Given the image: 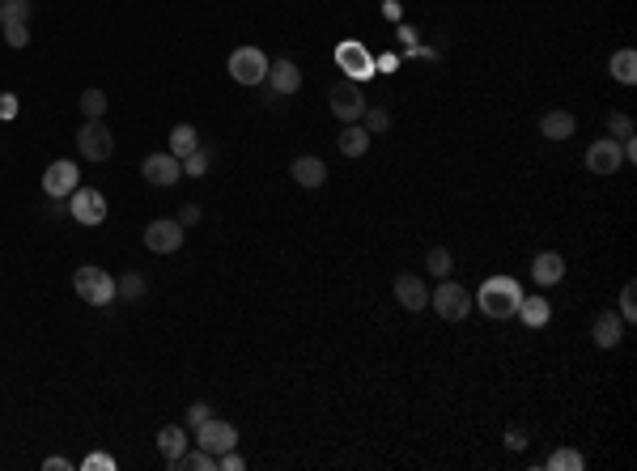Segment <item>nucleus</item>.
I'll list each match as a JSON object with an SVG mask.
<instances>
[{"label": "nucleus", "mask_w": 637, "mask_h": 471, "mask_svg": "<svg viewBox=\"0 0 637 471\" xmlns=\"http://www.w3.org/2000/svg\"><path fill=\"white\" fill-rule=\"evenodd\" d=\"M514 315H518V319H523L527 327H544V323L553 319V306L544 302V293H540V297H523Z\"/></svg>", "instance_id": "nucleus-22"}, {"label": "nucleus", "mask_w": 637, "mask_h": 471, "mask_svg": "<svg viewBox=\"0 0 637 471\" xmlns=\"http://www.w3.org/2000/svg\"><path fill=\"white\" fill-rule=\"evenodd\" d=\"M561 277H566V259H561L556 250H540V255L531 259V280H536L540 289H553V285H561Z\"/></svg>", "instance_id": "nucleus-16"}, {"label": "nucleus", "mask_w": 637, "mask_h": 471, "mask_svg": "<svg viewBox=\"0 0 637 471\" xmlns=\"http://www.w3.org/2000/svg\"><path fill=\"white\" fill-rule=\"evenodd\" d=\"M192 149H200V132H195L192 124H175V132H170V153H175V157H187Z\"/></svg>", "instance_id": "nucleus-24"}, {"label": "nucleus", "mask_w": 637, "mask_h": 471, "mask_svg": "<svg viewBox=\"0 0 637 471\" xmlns=\"http://www.w3.org/2000/svg\"><path fill=\"white\" fill-rule=\"evenodd\" d=\"M391 293H395V302H400L408 315H416V310H425V306H430V289H425V280L408 277V272H400V277H395Z\"/></svg>", "instance_id": "nucleus-14"}, {"label": "nucleus", "mask_w": 637, "mask_h": 471, "mask_svg": "<svg viewBox=\"0 0 637 471\" xmlns=\"http://www.w3.org/2000/svg\"><path fill=\"white\" fill-rule=\"evenodd\" d=\"M336 64H340V72H345L348 81H366V77H375V56H370V47L357 39H345V42H336Z\"/></svg>", "instance_id": "nucleus-5"}, {"label": "nucleus", "mask_w": 637, "mask_h": 471, "mask_svg": "<svg viewBox=\"0 0 637 471\" xmlns=\"http://www.w3.org/2000/svg\"><path fill=\"white\" fill-rule=\"evenodd\" d=\"M0 30H5V42H9V47H26V42H30L26 22H14V26H0Z\"/></svg>", "instance_id": "nucleus-34"}, {"label": "nucleus", "mask_w": 637, "mask_h": 471, "mask_svg": "<svg viewBox=\"0 0 637 471\" xmlns=\"http://www.w3.org/2000/svg\"><path fill=\"white\" fill-rule=\"evenodd\" d=\"M268 85H272V94H280V98L298 94V89H302V69L285 56L272 60V64H268Z\"/></svg>", "instance_id": "nucleus-15"}, {"label": "nucleus", "mask_w": 637, "mask_h": 471, "mask_svg": "<svg viewBox=\"0 0 637 471\" xmlns=\"http://www.w3.org/2000/svg\"><path fill=\"white\" fill-rule=\"evenodd\" d=\"M506 446H510V450H527V433L523 429H510V433H506Z\"/></svg>", "instance_id": "nucleus-40"}, {"label": "nucleus", "mask_w": 637, "mask_h": 471, "mask_svg": "<svg viewBox=\"0 0 637 471\" xmlns=\"http://www.w3.org/2000/svg\"><path fill=\"white\" fill-rule=\"evenodd\" d=\"M140 293H145V277H140V272H128V277L115 280V297H128V302H137Z\"/></svg>", "instance_id": "nucleus-30"}, {"label": "nucleus", "mask_w": 637, "mask_h": 471, "mask_svg": "<svg viewBox=\"0 0 637 471\" xmlns=\"http://www.w3.org/2000/svg\"><path fill=\"white\" fill-rule=\"evenodd\" d=\"M425 272H433L438 280L451 277V272H455V255H451L446 247H433L430 255H425Z\"/></svg>", "instance_id": "nucleus-27"}, {"label": "nucleus", "mask_w": 637, "mask_h": 471, "mask_svg": "<svg viewBox=\"0 0 637 471\" xmlns=\"http://www.w3.org/2000/svg\"><path fill=\"white\" fill-rule=\"evenodd\" d=\"M247 463H242V455L238 450H225V455H217V471H242Z\"/></svg>", "instance_id": "nucleus-35"}, {"label": "nucleus", "mask_w": 637, "mask_h": 471, "mask_svg": "<svg viewBox=\"0 0 637 471\" xmlns=\"http://www.w3.org/2000/svg\"><path fill=\"white\" fill-rule=\"evenodd\" d=\"M591 340H595L599 348H616L624 340V319L621 315H612V310L595 315V323H591Z\"/></svg>", "instance_id": "nucleus-18"}, {"label": "nucleus", "mask_w": 637, "mask_h": 471, "mask_svg": "<svg viewBox=\"0 0 637 471\" xmlns=\"http://www.w3.org/2000/svg\"><path fill=\"white\" fill-rule=\"evenodd\" d=\"M430 306L438 310V315H442L446 323H459V319H468L471 306H476V302H471V293L463 289L459 280L442 277V280H438V289L430 293Z\"/></svg>", "instance_id": "nucleus-3"}, {"label": "nucleus", "mask_w": 637, "mask_h": 471, "mask_svg": "<svg viewBox=\"0 0 637 471\" xmlns=\"http://www.w3.org/2000/svg\"><path fill=\"white\" fill-rule=\"evenodd\" d=\"M621 166H624L621 140L604 137V140H595V145L586 149V170H591V174H616Z\"/></svg>", "instance_id": "nucleus-13"}, {"label": "nucleus", "mask_w": 637, "mask_h": 471, "mask_svg": "<svg viewBox=\"0 0 637 471\" xmlns=\"http://www.w3.org/2000/svg\"><path fill=\"white\" fill-rule=\"evenodd\" d=\"M145 247H149L153 255H175V250L183 247L179 217H175V221H170V217H157V221L145 225Z\"/></svg>", "instance_id": "nucleus-11"}, {"label": "nucleus", "mask_w": 637, "mask_h": 471, "mask_svg": "<svg viewBox=\"0 0 637 471\" xmlns=\"http://www.w3.org/2000/svg\"><path fill=\"white\" fill-rule=\"evenodd\" d=\"M43 467H47V471H64V467H69V458H47V463H43Z\"/></svg>", "instance_id": "nucleus-41"}, {"label": "nucleus", "mask_w": 637, "mask_h": 471, "mask_svg": "<svg viewBox=\"0 0 637 471\" xmlns=\"http://www.w3.org/2000/svg\"><path fill=\"white\" fill-rule=\"evenodd\" d=\"M77 187H81V170L72 166L69 157H60V162H52V166L43 170V192L52 195V200H69Z\"/></svg>", "instance_id": "nucleus-10"}, {"label": "nucleus", "mask_w": 637, "mask_h": 471, "mask_svg": "<svg viewBox=\"0 0 637 471\" xmlns=\"http://www.w3.org/2000/svg\"><path fill=\"white\" fill-rule=\"evenodd\" d=\"M72 293H77L85 306H111L115 302V277L94 264H85L72 272Z\"/></svg>", "instance_id": "nucleus-2"}, {"label": "nucleus", "mask_w": 637, "mask_h": 471, "mask_svg": "<svg viewBox=\"0 0 637 471\" xmlns=\"http://www.w3.org/2000/svg\"><path fill=\"white\" fill-rule=\"evenodd\" d=\"M81 111H85V119H102V115H107V94H102V89H85Z\"/></svg>", "instance_id": "nucleus-31"}, {"label": "nucleus", "mask_w": 637, "mask_h": 471, "mask_svg": "<svg viewBox=\"0 0 637 471\" xmlns=\"http://www.w3.org/2000/svg\"><path fill=\"white\" fill-rule=\"evenodd\" d=\"M30 14H34V0H0V26L30 22Z\"/></svg>", "instance_id": "nucleus-25"}, {"label": "nucleus", "mask_w": 637, "mask_h": 471, "mask_svg": "<svg viewBox=\"0 0 637 471\" xmlns=\"http://www.w3.org/2000/svg\"><path fill=\"white\" fill-rule=\"evenodd\" d=\"M608 69H612V77H616L621 85H633V81H637V52H633V47H621V52H612Z\"/></svg>", "instance_id": "nucleus-23"}, {"label": "nucleus", "mask_w": 637, "mask_h": 471, "mask_svg": "<svg viewBox=\"0 0 637 471\" xmlns=\"http://www.w3.org/2000/svg\"><path fill=\"white\" fill-rule=\"evenodd\" d=\"M69 212L77 225H102L107 221V195L98 192V187H77L69 195Z\"/></svg>", "instance_id": "nucleus-8"}, {"label": "nucleus", "mask_w": 637, "mask_h": 471, "mask_svg": "<svg viewBox=\"0 0 637 471\" xmlns=\"http://www.w3.org/2000/svg\"><path fill=\"white\" fill-rule=\"evenodd\" d=\"M523 302V289H518V280L514 277H489L476 293V306L485 310L489 319H510L514 310Z\"/></svg>", "instance_id": "nucleus-1"}, {"label": "nucleus", "mask_w": 637, "mask_h": 471, "mask_svg": "<svg viewBox=\"0 0 637 471\" xmlns=\"http://www.w3.org/2000/svg\"><path fill=\"white\" fill-rule=\"evenodd\" d=\"M361 119H366V132H370V137H383V132H387L391 127V111H383V107H366V115H361Z\"/></svg>", "instance_id": "nucleus-29"}, {"label": "nucleus", "mask_w": 637, "mask_h": 471, "mask_svg": "<svg viewBox=\"0 0 637 471\" xmlns=\"http://www.w3.org/2000/svg\"><path fill=\"white\" fill-rule=\"evenodd\" d=\"M179 162H183V174H192V179H204L208 166H213V153L200 145V149H192L187 157H179Z\"/></svg>", "instance_id": "nucleus-28"}, {"label": "nucleus", "mask_w": 637, "mask_h": 471, "mask_svg": "<svg viewBox=\"0 0 637 471\" xmlns=\"http://www.w3.org/2000/svg\"><path fill=\"white\" fill-rule=\"evenodd\" d=\"M208 416H213V408H208V403H192V408H187V425H192V429H200Z\"/></svg>", "instance_id": "nucleus-36"}, {"label": "nucleus", "mask_w": 637, "mask_h": 471, "mask_svg": "<svg viewBox=\"0 0 637 471\" xmlns=\"http://www.w3.org/2000/svg\"><path fill=\"white\" fill-rule=\"evenodd\" d=\"M81 467H85V471H115V458H111V455H90Z\"/></svg>", "instance_id": "nucleus-37"}, {"label": "nucleus", "mask_w": 637, "mask_h": 471, "mask_svg": "<svg viewBox=\"0 0 637 471\" xmlns=\"http://www.w3.org/2000/svg\"><path fill=\"white\" fill-rule=\"evenodd\" d=\"M77 149H81L85 162H107V157L115 153L111 127L102 124V119H85L81 132H77Z\"/></svg>", "instance_id": "nucleus-6"}, {"label": "nucleus", "mask_w": 637, "mask_h": 471, "mask_svg": "<svg viewBox=\"0 0 637 471\" xmlns=\"http://www.w3.org/2000/svg\"><path fill=\"white\" fill-rule=\"evenodd\" d=\"M290 174H293V183H298V187H306V192H315V187H323V183H328V166H323V157H293Z\"/></svg>", "instance_id": "nucleus-17"}, {"label": "nucleus", "mask_w": 637, "mask_h": 471, "mask_svg": "<svg viewBox=\"0 0 637 471\" xmlns=\"http://www.w3.org/2000/svg\"><path fill=\"white\" fill-rule=\"evenodd\" d=\"M140 174H145V183H153V187H175V183L183 179V162L170 149L149 153V157L140 162Z\"/></svg>", "instance_id": "nucleus-12"}, {"label": "nucleus", "mask_w": 637, "mask_h": 471, "mask_svg": "<svg viewBox=\"0 0 637 471\" xmlns=\"http://www.w3.org/2000/svg\"><path fill=\"white\" fill-rule=\"evenodd\" d=\"M157 450H162V458H166V467H170V463L187 450V433H183L179 425H162V429H157Z\"/></svg>", "instance_id": "nucleus-20"}, {"label": "nucleus", "mask_w": 637, "mask_h": 471, "mask_svg": "<svg viewBox=\"0 0 637 471\" xmlns=\"http://www.w3.org/2000/svg\"><path fill=\"white\" fill-rule=\"evenodd\" d=\"M621 319H624V323L637 319V285H633V280H629V285L621 289Z\"/></svg>", "instance_id": "nucleus-33"}, {"label": "nucleus", "mask_w": 637, "mask_h": 471, "mask_svg": "<svg viewBox=\"0 0 637 471\" xmlns=\"http://www.w3.org/2000/svg\"><path fill=\"white\" fill-rule=\"evenodd\" d=\"M548 471H582L586 467V458L578 455V450H569V446H561V450H553L548 455V463H544Z\"/></svg>", "instance_id": "nucleus-26"}, {"label": "nucleus", "mask_w": 637, "mask_h": 471, "mask_svg": "<svg viewBox=\"0 0 637 471\" xmlns=\"http://www.w3.org/2000/svg\"><path fill=\"white\" fill-rule=\"evenodd\" d=\"M195 446L208 450V455H225V450H238V429L234 420H217V416H208L204 425L195 429Z\"/></svg>", "instance_id": "nucleus-7"}, {"label": "nucleus", "mask_w": 637, "mask_h": 471, "mask_svg": "<svg viewBox=\"0 0 637 471\" xmlns=\"http://www.w3.org/2000/svg\"><path fill=\"white\" fill-rule=\"evenodd\" d=\"M195 221H200V204H183L179 208V225L187 230V225H195Z\"/></svg>", "instance_id": "nucleus-38"}, {"label": "nucleus", "mask_w": 637, "mask_h": 471, "mask_svg": "<svg viewBox=\"0 0 637 471\" xmlns=\"http://www.w3.org/2000/svg\"><path fill=\"white\" fill-rule=\"evenodd\" d=\"M17 115V98L14 94H0V119H14Z\"/></svg>", "instance_id": "nucleus-39"}, {"label": "nucleus", "mask_w": 637, "mask_h": 471, "mask_svg": "<svg viewBox=\"0 0 637 471\" xmlns=\"http://www.w3.org/2000/svg\"><path fill=\"white\" fill-rule=\"evenodd\" d=\"M328 107L340 124H357L361 115H366V98H361V85L357 81H340L332 85V94H328Z\"/></svg>", "instance_id": "nucleus-9"}, {"label": "nucleus", "mask_w": 637, "mask_h": 471, "mask_svg": "<svg viewBox=\"0 0 637 471\" xmlns=\"http://www.w3.org/2000/svg\"><path fill=\"white\" fill-rule=\"evenodd\" d=\"M268 64H272V60L263 56L260 47H238V52H230V60H225V69H230V77H234L238 85H263L268 81Z\"/></svg>", "instance_id": "nucleus-4"}, {"label": "nucleus", "mask_w": 637, "mask_h": 471, "mask_svg": "<svg viewBox=\"0 0 637 471\" xmlns=\"http://www.w3.org/2000/svg\"><path fill=\"white\" fill-rule=\"evenodd\" d=\"M336 145H340L345 157H366V149H370V132H366L361 124H345V132L336 137Z\"/></svg>", "instance_id": "nucleus-21"}, {"label": "nucleus", "mask_w": 637, "mask_h": 471, "mask_svg": "<svg viewBox=\"0 0 637 471\" xmlns=\"http://www.w3.org/2000/svg\"><path fill=\"white\" fill-rule=\"evenodd\" d=\"M608 132H612V140H629V137H633V119H629L624 111H612L608 115Z\"/></svg>", "instance_id": "nucleus-32"}, {"label": "nucleus", "mask_w": 637, "mask_h": 471, "mask_svg": "<svg viewBox=\"0 0 637 471\" xmlns=\"http://www.w3.org/2000/svg\"><path fill=\"white\" fill-rule=\"evenodd\" d=\"M578 132V119L569 111H544L540 115V137L544 140H569Z\"/></svg>", "instance_id": "nucleus-19"}]
</instances>
